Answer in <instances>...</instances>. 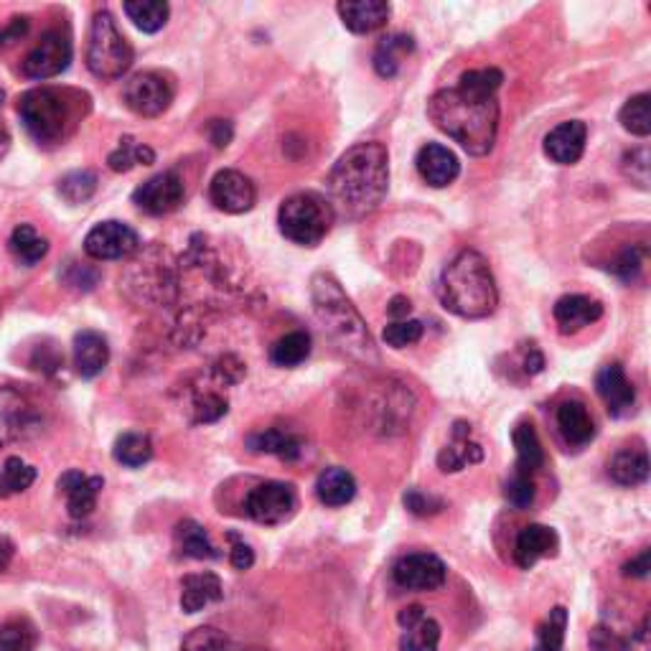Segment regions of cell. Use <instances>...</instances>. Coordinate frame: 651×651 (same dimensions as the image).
<instances>
[{"instance_id": "16", "label": "cell", "mask_w": 651, "mask_h": 651, "mask_svg": "<svg viewBox=\"0 0 651 651\" xmlns=\"http://www.w3.org/2000/svg\"><path fill=\"white\" fill-rule=\"evenodd\" d=\"M415 166H417L420 178L433 188L451 186L460 173V163L456 159V153L441 143H427L420 148Z\"/></svg>"}, {"instance_id": "33", "label": "cell", "mask_w": 651, "mask_h": 651, "mask_svg": "<svg viewBox=\"0 0 651 651\" xmlns=\"http://www.w3.org/2000/svg\"><path fill=\"white\" fill-rule=\"evenodd\" d=\"M608 474L618 486H641L649 479V458L644 451H621L616 453L611 464H608Z\"/></svg>"}, {"instance_id": "28", "label": "cell", "mask_w": 651, "mask_h": 651, "mask_svg": "<svg viewBox=\"0 0 651 651\" xmlns=\"http://www.w3.org/2000/svg\"><path fill=\"white\" fill-rule=\"evenodd\" d=\"M173 545H176L178 555L192 557V560H217L219 552L211 545L209 534H206L204 527L194 519H184V522L176 524V532H173Z\"/></svg>"}, {"instance_id": "31", "label": "cell", "mask_w": 651, "mask_h": 651, "mask_svg": "<svg viewBox=\"0 0 651 651\" xmlns=\"http://www.w3.org/2000/svg\"><path fill=\"white\" fill-rule=\"evenodd\" d=\"M247 446H250L254 453H270V456H278L283 460H295L301 458L303 453V443L299 435L280 431V427H270V431L250 435Z\"/></svg>"}, {"instance_id": "2", "label": "cell", "mask_w": 651, "mask_h": 651, "mask_svg": "<svg viewBox=\"0 0 651 651\" xmlns=\"http://www.w3.org/2000/svg\"><path fill=\"white\" fill-rule=\"evenodd\" d=\"M390 188V155L379 143L346 151L328 173V204L336 217L357 221L372 214Z\"/></svg>"}, {"instance_id": "45", "label": "cell", "mask_w": 651, "mask_h": 651, "mask_svg": "<svg viewBox=\"0 0 651 651\" xmlns=\"http://www.w3.org/2000/svg\"><path fill=\"white\" fill-rule=\"evenodd\" d=\"M382 339L392 349H405V346L417 344L423 339V324L420 321H394V324L384 326Z\"/></svg>"}, {"instance_id": "24", "label": "cell", "mask_w": 651, "mask_h": 651, "mask_svg": "<svg viewBox=\"0 0 651 651\" xmlns=\"http://www.w3.org/2000/svg\"><path fill=\"white\" fill-rule=\"evenodd\" d=\"M110 361V346L97 332H79L74 336V367L82 379H95Z\"/></svg>"}, {"instance_id": "26", "label": "cell", "mask_w": 651, "mask_h": 651, "mask_svg": "<svg viewBox=\"0 0 651 651\" xmlns=\"http://www.w3.org/2000/svg\"><path fill=\"white\" fill-rule=\"evenodd\" d=\"M225 596L221 581L214 573H192L181 583V608L186 614H199L206 606L217 604Z\"/></svg>"}, {"instance_id": "7", "label": "cell", "mask_w": 651, "mask_h": 651, "mask_svg": "<svg viewBox=\"0 0 651 651\" xmlns=\"http://www.w3.org/2000/svg\"><path fill=\"white\" fill-rule=\"evenodd\" d=\"M135 52L107 11L95 13L87 44V67L100 79H120L133 67Z\"/></svg>"}, {"instance_id": "27", "label": "cell", "mask_w": 651, "mask_h": 651, "mask_svg": "<svg viewBox=\"0 0 651 651\" xmlns=\"http://www.w3.org/2000/svg\"><path fill=\"white\" fill-rule=\"evenodd\" d=\"M481 458H484L481 446L471 443V425L456 423V431H453V443L441 451L438 466H441V471L456 474V471H460V468L479 464Z\"/></svg>"}, {"instance_id": "1", "label": "cell", "mask_w": 651, "mask_h": 651, "mask_svg": "<svg viewBox=\"0 0 651 651\" xmlns=\"http://www.w3.org/2000/svg\"><path fill=\"white\" fill-rule=\"evenodd\" d=\"M501 82L504 74L493 67L466 72L456 87L441 89L431 97L427 118L466 153H491L499 133L497 93Z\"/></svg>"}, {"instance_id": "10", "label": "cell", "mask_w": 651, "mask_h": 651, "mask_svg": "<svg viewBox=\"0 0 651 651\" xmlns=\"http://www.w3.org/2000/svg\"><path fill=\"white\" fill-rule=\"evenodd\" d=\"M72 62V41L62 31H46L39 44L31 48L26 62H23V74L31 79H52L62 74Z\"/></svg>"}, {"instance_id": "6", "label": "cell", "mask_w": 651, "mask_h": 651, "mask_svg": "<svg viewBox=\"0 0 651 651\" xmlns=\"http://www.w3.org/2000/svg\"><path fill=\"white\" fill-rule=\"evenodd\" d=\"M336 221L332 204L318 194H295L278 211V225L285 240L301 247H316Z\"/></svg>"}, {"instance_id": "5", "label": "cell", "mask_w": 651, "mask_h": 651, "mask_svg": "<svg viewBox=\"0 0 651 651\" xmlns=\"http://www.w3.org/2000/svg\"><path fill=\"white\" fill-rule=\"evenodd\" d=\"M19 115L36 143H59L72 122V102L62 89L36 87L21 97Z\"/></svg>"}, {"instance_id": "12", "label": "cell", "mask_w": 651, "mask_h": 651, "mask_svg": "<svg viewBox=\"0 0 651 651\" xmlns=\"http://www.w3.org/2000/svg\"><path fill=\"white\" fill-rule=\"evenodd\" d=\"M186 188L184 181L176 171H163L159 176L148 178L143 186L135 188L133 202L140 211L153 214V217H163V214L176 211L184 204Z\"/></svg>"}, {"instance_id": "52", "label": "cell", "mask_w": 651, "mask_h": 651, "mask_svg": "<svg viewBox=\"0 0 651 651\" xmlns=\"http://www.w3.org/2000/svg\"><path fill=\"white\" fill-rule=\"evenodd\" d=\"M232 133L235 130H232V122L229 120H211L209 122V138L217 148H227L229 140H232Z\"/></svg>"}, {"instance_id": "57", "label": "cell", "mask_w": 651, "mask_h": 651, "mask_svg": "<svg viewBox=\"0 0 651 651\" xmlns=\"http://www.w3.org/2000/svg\"><path fill=\"white\" fill-rule=\"evenodd\" d=\"M524 367L530 375H540L542 367H545V357H542L538 349H532L530 357H527V361H524Z\"/></svg>"}, {"instance_id": "50", "label": "cell", "mask_w": 651, "mask_h": 651, "mask_svg": "<svg viewBox=\"0 0 651 651\" xmlns=\"http://www.w3.org/2000/svg\"><path fill=\"white\" fill-rule=\"evenodd\" d=\"M405 507L410 509L415 517H427V514H438L443 509V501L435 497H427V493L412 489L405 493Z\"/></svg>"}, {"instance_id": "23", "label": "cell", "mask_w": 651, "mask_h": 651, "mask_svg": "<svg viewBox=\"0 0 651 651\" xmlns=\"http://www.w3.org/2000/svg\"><path fill=\"white\" fill-rule=\"evenodd\" d=\"M31 423V405L21 392L0 390V448L19 441Z\"/></svg>"}, {"instance_id": "37", "label": "cell", "mask_w": 651, "mask_h": 651, "mask_svg": "<svg viewBox=\"0 0 651 651\" xmlns=\"http://www.w3.org/2000/svg\"><path fill=\"white\" fill-rule=\"evenodd\" d=\"M126 13L143 34H155V31L166 26L169 3H161V0H140V3H126Z\"/></svg>"}, {"instance_id": "21", "label": "cell", "mask_w": 651, "mask_h": 651, "mask_svg": "<svg viewBox=\"0 0 651 651\" xmlns=\"http://www.w3.org/2000/svg\"><path fill=\"white\" fill-rule=\"evenodd\" d=\"M557 534L552 527L545 524H530L519 532L514 542V563L522 567V571H530L540 563L542 557H550L557 552Z\"/></svg>"}, {"instance_id": "39", "label": "cell", "mask_w": 651, "mask_h": 651, "mask_svg": "<svg viewBox=\"0 0 651 651\" xmlns=\"http://www.w3.org/2000/svg\"><path fill=\"white\" fill-rule=\"evenodd\" d=\"M107 163H110L112 171L126 173L135 166H151V163H155V153L148 145L135 143V140L128 135L120 140V145L110 153Z\"/></svg>"}, {"instance_id": "30", "label": "cell", "mask_w": 651, "mask_h": 651, "mask_svg": "<svg viewBox=\"0 0 651 651\" xmlns=\"http://www.w3.org/2000/svg\"><path fill=\"white\" fill-rule=\"evenodd\" d=\"M316 493H318L321 504L344 507V504H349V501L354 499V493H357V481H354V476L346 471V468L332 466L318 476Z\"/></svg>"}, {"instance_id": "3", "label": "cell", "mask_w": 651, "mask_h": 651, "mask_svg": "<svg viewBox=\"0 0 651 651\" xmlns=\"http://www.w3.org/2000/svg\"><path fill=\"white\" fill-rule=\"evenodd\" d=\"M438 299L443 308L460 318H486L499 306L497 280L481 252L460 250L438 280Z\"/></svg>"}, {"instance_id": "54", "label": "cell", "mask_w": 651, "mask_h": 651, "mask_svg": "<svg viewBox=\"0 0 651 651\" xmlns=\"http://www.w3.org/2000/svg\"><path fill=\"white\" fill-rule=\"evenodd\" d=\"M29 31V21L26 19H13L11 26L6 31H0V46H8L13 44V41H19L23 34Z\"/></svg>"}, {"instance_id": "58", "label": "cell", "mask_w": 651, "mask_h": 651, "mask_svg": "<svg viewBox=\"0 0 651 651\" xmlns=\"http://www.w3.org/2000/svg\"><path fill=\"white\" fill-rule=\"evenodd\" d=\"M0 102H3V89H0Z\"/></svg>"}, {"instance_id": "19", "label": "cell", "mask_w": 651, "mask_h": 651, "mask_svg": "<svg viewBox=\"0 0 651 651\" xmlns=\"http://www.w3.org/2000/svg\"><path fill=\"white\" fill-rule=\"evenodd\" d=\"M105 481L100 476H85L82 471H67L59 479V489L67 497L69 514L74 519H85L95 512L97 497H100Z\"/></svg>"}, {"instance_id": "8", "label": "cell", "mask_w": 651, "mask_h": 651, "mask_svg": "<svg viewBox=\"0 0 651 651\" xmlns=\"http://www.w3.org/2000/svg\"><path fill=\"white\" fill-rule=\"evenodd\" d=\"M299 509V493L291 484L265 481L247 493L245 512L258 524L275 527L287 522Z\"/></svg>"}, {"instance_id": "17", "label": "cell", "mask_w": 651, "mask_h": 651, "mask_svg": "<svg viewBox=\"0 0 651 651\" xmlns=\"http://www.w3.org/2000/svg\"><path fill=\"white\" fill-rule=\"evenodd\" d=\"M596 390L600 394V400L606 402V410L611 412L614 417L629 415L633 405H637V390H633V384L626 379L621 365H606L600 369L596 375Z\"/></svg>"}, {"instance_id": "44", "label": "cell", "mask_w": 651, "mask_h": 651, "mask_svg": "<svg viewBox=\"0 0 651 651\" xmlns=\"http://www.w3.org/2000/svg\"><path fill=\"white\" fill-rule=\"evenodd\" d=\"M97 176L93 171H74L59 181V194L69 204H82L95 194Z\"/></svg>"}, {"instance_id": "4", "label": "cell", "mask_w": 651, "mask_h": 651, "mask_svg": "<svg viewBox=\"0 0 651 651\" xmlns=\"http://www.w3.org/2000/svg\"><path fill=\"white\" fill-rule=\"evenodd\" d=\"M313 308L336 341L341 344L344 351L354 354V357H375V344L372 336L367 332V324L361 321L359 311L351 306V301L346 299L341 285L336 283L332 275H316L313 278Z\"/></svg>"}, {"instance_id": "38", "label": "cell", "mask_w": 651, "mask_h": 651, "mask_svg": "<svg viewBox=\"0 0 651 651\" xmlns=\"http://www.w3.org/2000/svg\"><path fill=\"white\" fill-rule=\"evenodd\" d=\"M36 481V468L29 466L21 458H8L0 466V499L13 497V493H23L31 484Z\"/></svg>"}, {"instance_id": "29", "label": "cell", "mask_w": 651, "mask_h": 651, "mask_svg": "<svg viewBox=\"0 0 651 651\" xmlns=\"http://www.w3.org/2000/svg\"><path fill=\"white\" fill-rule=\"evenodd\" d=\"M412 52H415V41H412V36L394 34V36L382 39L377 44L375 56H372L375 72L382 79L398 77V72L402 67V59H405V56L412 54Z\"/></svg>"}, {"instance_id": "49", "label": "cell", "mask_w": 651, "mask_h": 651, "mask_svg": "<svg viewBox=\"0 0 651 651\" xmlns=\"http://www.w3.org/2000/svg\"><path fill=\"white\" fill-rule=\"evenodd\" d=\"M196 423H217V420L227 412V402L219 398V394H204V398L196 402Z\"/></svg>"}, {"instance_id": "53", "label": "cell", "mask_w": 651, "mask_h": 651, "mask_svg": "<svg viewBox=\"0 0 651 651\" xmlns=\"http://www.w3.org/2000/svg\"><path fill=\"white\" fill-rule=\"evenodd\" d=\"M649 571H651V550H644L637 560H631V563L623 567V573L631 575V578H647Z\"/></svg>"}, {"instance_id": "20", "label": "cell", "mask_w": 651, "mask_h": 651, "mask_svg": "<svg viewBox=\"0 0 651 651\" xmlns=\"http://www.w3.org/2000/svg\"><path fill=\"white\" fill-rule=\"evenodd\" d=\"M552 316H555L560 334H578L581 328L596 324L604 316V306L596 299H588V295H563L555 303Z\"/></svg>"}, {"instance_id": "22", "label": "cell", "mask_w": 651, "mask_h": 651, "mask_svg": "<svg viewBox=\"0 0 651 651\" xmlns=\"http://www.w3.org/2000/svg\"><path fill=\"white\" fill-rule=\"evenodd\" d=\"M336 11H339L344 26L354 34H372L384 26L392 8L384 0H341Z\"/></svg>"}, {"instance_id": "42", "label": "cell", "mask_w": 651, "mask_h": 651, "mask_svg": "<svg viewBox=\"0 0 651 651\" xmlns=\"http://www.w3.org/2000/svg\"><path fill=\"white\" fill-rule=\"evenodd\" d=\"M565 631H567V611L563 606L552 608L545 623L538 631V647L532 651H563L565 647Z\"/></svg>"}, {"instance_id": "48", "label": "cell", "mask_w": 651, "mask_h": 651, "mask_svg": "<svg viewBox=\"0 0 651 651\" xmlns=\"http://www.w3.org/2000/svg\"><path fill=\"white\" fill-rule=\"evenodd\" d=\"M644 254H647L644 247H629V250L618 258V262L614 265V273L621 280H626V283H629V280H637L641 273V265H644Z\"/></svg>"}, {"instance_id": "32", "label": "cell", "mask_w": 651, "mask_h": 651, "mask_svg": "<svg viewBox=\"0 0 651 651\" xmlns=\"http://www.w3.org/2000/svg\"><path fill=\"white\" fill-rule=\"evenodd\" d=\"M514 448H517V471L519 474H534L545 464V451H542L540 435L532 423H519L512 433Z\"/></svg>"}, {"instance_id": "55", "label": "cell", "mask_w": 651, "mask_h": 651, "mask_svg": "<svg viewBox=\"0 0 651 651\" xmlns=\"http://www.w3.org/2000/svg\"><path fill=\"white\" fill-rule=\"evenodd\" d=\"M412 311L410 301L402 299V295H398V299L390 301V308H387V313H390L392 318H408V313Z\"/></svg>"}, {"instance_id": "34", "label": "cell", "mask_w": 651, "mask_h": 651, "mask_svg": "<svg viewBox=\"0 0 651 651\" xmlns=\"http://www.w3.org/2000/svg\"><path fill=\"white\" fill-rule=\"evenodd\" d=\"M13 258L21 262V265H36L46 258L48 242L41 237L31 225H19L13 229L11 240H8Z\"/></svg>"}, {"instance_id": "25", "label": "cell", "mask_w": 651, "mask_h": 651, "mask_svg": "<svg viewBox=\"0 0 651 651\" xmlns=\"http://www.w3.org/2000/svg\"><path fill=\"white\" fill-rule=\"evenodd\" d=\"M557 427L563 433L567 446H588L596 435V425H593V417L588 408L578 400H567L557 408Z\"/></svg>"}, {"instance_id": "13", "label": "cell", "mask_w": 651, "mask_h": 651, "mask_svg": "<svg viewBox=\"0 0 651 651\" xmlns=\"http://www.w3.org/2000/svg\"><path fill=\"white\" fill-rule=\"evenodd\" d=\"M392 578L408 590H438L446 583V565L433 552H412L398 560Z\"/></svg>"}, {"instance_id": "56", "label": "cell", "mask_w": 651, "mask_h": 651, "mask_svg": "<svg viewBox=\"0 0 651 651\" xmlns=\"http://www.w3.org/2000/svg\"><path fill=\"white\" fill-rule=\"evenodd\" d=\"M13 552H15V547H13V542L8 540V538H0V573L6 571L8 565H11V560H13Z\"/></svg>"}, {"instance_id": "47", "label": "cell", "mask_w": 651, "mask_h": 651, "mask_svg": "<svg viewBox=\"0 0 651 651\" xmlns=\"http://www.w3.org/2000/svg\"><path fill=\"white\" fill-rule=\"evenodd\" d=\"M504 493H507L509 504L517 507V509L532 507V501H534V481H532V476L517 471L512 476V479H509Z\"/></svg>"}, {"instance_id": "36", "label": "cell", "mask_w": 651, "mask_h": 651, "mask_svg": "<svg viewBox=\"0 0 651 651\" xmlns=\"http://www.w3.org/2000/svg\"><path fill=\"white\" fill-rule=\"evenodd\" d=\"M112 456L118 464L128 468H140L145 466L153 456V443L143 433H126L115 441Z\"/></svg>"}, {"instance_id": "46", "label": "cell", "mask_w": 651, "mask_h": 651, "mask_svg": "<svg viewBox=\"0 0 651 651\" xmlns=\"http://www.w3.org/2000/svg\"><path fill=\"white\" fill-rule=\"evenodd\" d=\"M621 169L626 173V178H631L633 184L647 188L649 186V151L647 148H633V151L626 153Z\"/></svg>"}, {"instance_id": "35", "label": "cell", "mask_w": 651, "mask_h": 651, "mask_svg": "<svg viewBox=\"0 0 651 651\" xmlns=\"http://www.w3.org/2000/svg\"><path fill=\"white\" fill-rule=\"evenodd\" d=\"M311 354V336L306 332H291L283 339H278L270 349V359L275 367H299L308 359Z\"/></svg>"}, {"instance_id": "40", "label": "cell", "mask_w": 651, "mask_h": 651, "mask_svg": "<svg viewBox=\"0 0 651 651\" xmlns=\"http://www.w3.org/2000/svg\"><path fill=\"white\" fill-rule=\"evenodd\" d=\"M618 120H621L626 133L647 138L651 133V97L649 95L631 97V100L621 107V112H618Z\"/></svg>"}, {"instance_id": "11", "label": "cell", "mask_w": 651, "mask_h": 651, "mask_svg": "<svg viewBox=\"0 0 651 651\" xmlns=\"http://www.w3.org/2000/svg\"><path fill=\"white\" fill-rule=\"evenodd\" d=\"M138 247L140 237L135 229L115 219L100 221L85 237V252L93 260H122L128 254H133Z\"/></svg>"}, {"instance_id": "14", "label": "cell", "mask_w": 651, "mask_h": 651, "mask_svg": "<svg viewBox=\"0 0 651 651\" xmlns=\"http://www.w3.org/2000/svg\"><path fill=\"white\" fill-rule=\"evenodd\" d=\"M209 196L211 204L217 206L219 211L227 214H245L252 209L254 202H258V192H254L252 181L235 169L219 171L217 176L211 178Z\"/></svg>"}, {"instance_id": "41", "label": "cell", "mask_w": 651, "mask_h": 651, "mask_svg": "<svg viewBox=\"0 0 651 651\" xmlns=\"http://www.w3.org/2000/svg\"><path fill=\"white\" fill-rule=\"evenodd\" d=\"M39 644V633L34 626L23 618L0 626V651H34Z\"/></svg>"}, {"instance_id": "51", "label": "cell", "mask_w": 651, "mask_h": 651, "mask_svg": "<svg viewBox=\"0 0 651 651\" xmlns=\"http://www.w3.org/2000/svg\"><path fill=\"white\" fill-rule=\"evenodd\" d=\"M229 542H232V550H229V563H232L237 571H250L254 565V550L247 545L245 540L237 538V534H229Z\"/></svg>"}, {"instance_id": "15", "label": "cell", "mask_w": 651, "mask_h": 651, "mask_svg": "<svg viewBox=\"0 0 651 651\" xmlns=\"http://www.w3.org/2000/svg\"><path fill=\"white\" fill-rule=\"evenodd\" d=\"M402 626V651H438L441 647V626L435 618L425 616L423 606H408L398 616Z\"/></svg>"}, {"instance_id": "18", "label": "cell", "mask_w": 651, "mask_h": 651, "mask_svg": "<svg viewBox=\"0 0 651 651\" xmlns=\"http://www.w3.org/2000/svg\"><path fill=\"white\" fill-rule=\"evenodd\" d=\"M585 138H588L585 122H560V126L552 128L545 138V155L550 161L560 163V166H573V163H578L583 159Z\"/></svg>"}, {"instance_id": "43", "label": "cell", "mask_w": 651, "mask_h": 651, "mask_svg": "<svg viewBox=\"0 0 651 651\" xmlns=\"http://www.w3.org/2000/svg\"><path fill=\"white\" fill-rule=\"evenodd\" d=\"M181 651H237L232 639L225 631L214 629V626H202L194 629L181 644Z\"/></svg>"}, {"instance_id": "9", "label": "cell", "mask_w": 651, "mask_h": 651, "mask_svg": "<svg viewBox=\"0 0 651 651\" xmlns=\"http://www.w3.org/2000/svg\"><path fill=\"white\" fill-rule=\"evenodd\" d=\"M122 100L140 118H159V115L169 110L173 100V87L161 74L143 72L128 82Z\"/></svg>"}]
</instances>
